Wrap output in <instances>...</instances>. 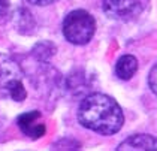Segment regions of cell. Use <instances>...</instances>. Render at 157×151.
Wrapping results in <instances>:
<instances>
[{
  "mask_svg": "<svg viewBox=\"0 0 157 151\" xmlns=\"http://www.w3.org/2000/svg\"><path fill=\"white\" fill-rule=\"evenodd\" d=\"M148 85H150L151 91L157 96V63L151 68L150 73H148Z\"/></svg>",
  "mask_w": 157,
  "mask_h": 151,
  "instance_id": "cell-8",
  "label": "cell"
},
{
  "mask_svg": "<svg viewBox=\"0 0 157 151\" xmlns=\"http://www.w3.org/2000/svg\"><path fill=\"white\" fill-rule=\"evenodd\" d=\"M118 151H157V138L153 135L138 133L124 139L117 147Z\"/></svg>",
  "mask_w": 157,
  "mask_h": 151,
  "instance_id": "cell-6",
  "label": "cell"
},
{
  "mask_svg": "<svg viewBox=\"0 0 157 151\" xmlns=\"http://www.w3.org/2000/svg\"><path fill=\"white\" fill-rule=\"evenodd\" d=\"M30 5H36V6H48V5H52L56 3L57 0H27Z\"/></svg>",
  "mask_w": 157,
  "mask_h": 151,
  "instance_id": "cell-9",
  "label": "cell"
},
{
  "mask_svg": "<svg viewBox=\"0 0 157 151\" xmlns=\"http://www.w3.org/2000/svg\"><path fill=\"white\" fill-rule=\"evenodd\" d=\"M17 124L25 136L32 139L42 138L47 132L45 123L42 121V114L39 111H30V112L21 114L17 120Z\"/></svg>",
  "mask_w": 157,
  "mask_h": 151,
  "instance_id": "cell-5",
  "label": "cell"
},
{
  "mask_svg": "<svg viewBox=\"0 0 157 151\" xmlns=\"http://www.w3.org/2000/svg\"><path fill=\"white\" fill-rule=\"evenodd\" d=\"M138 72V60L132 54L121 56L115 63V75L121 81H129Z\"/></svg>",
  "mask_w": 157,
  "mask_h": 151,
  "instance_id": "cell-7",
  "label": "cell"
},
{
  "mask_svg": "<svg viewBox=\"0 0 157 151\" xmlns=\"http://www.w3.org/2000/svg\"><path fill=\"white\" fill-rule=\"evenodd\" d=\"M63 36L73 45L88 44L96 33V21L90 12L84 9H76L69 12L63 20Z\"/></svg>",
  "mask_w": 157,
  "mask_h": 151,
  "instance_id": "cell-2",
  "label": "cell"
},
{
  "mask_svg": "<svg viewBox=\"0 0 157 151\" xmlns=\"http://www.w3.org/2000/svg\"><path fill=\"white\" fill-rule=\"evenodd\" d=\"M9 11V0H0V15H6Z\"/></svg>",
  "mask_w": 157,
  "mask_h": 151,
  "instance_id": "cell-10",
  "label": "cell"
},
{
  "mask_svg": "<svg viewBox=\"0 0 157 151\" xmlns=\"http://www.w3.org/2000/svg\"><path fill=\"white\" fill-rule=\"evenodd\" d=\"M78 121L99 135H114L124 124V114L114 97L103 93L87 96L78 108Z\"/></svg>",
  "mask_w": 157,
  "mask_h": 151,
  "instance_id": "cell-1",
  "label": "cell"
},
{
  "mask_svg": "<svg viewBox=\"0 0 157 151\" xmlns=\"http://www.w3.org/2000/svg\"><path fill=\"white\" fill-rule=\"evenodd\" d=\"M150 0H103V11L117 21H133L148 8Z\"/></svg>",
  "mask_w": 157,
  "mask_h": 151,
  "instance_id": "cell-4",
  "label": "cell"
},
{
  "mask_svg": "<svg viewBox=\"0 0 157 151\" xmlns=\"http://www.w3.org/2000/svg\"><path fill=\"white\" fill-rule=\"evenodd\" d=\"M0 96L23 102L27 91L23 84V72L11 57L0 54Z\"/></svg>",
  "mask_w": 157,
  "mask_h": 151,
  "instance_id": "cell-3",
  "label": "cell"
}]
</instances>
